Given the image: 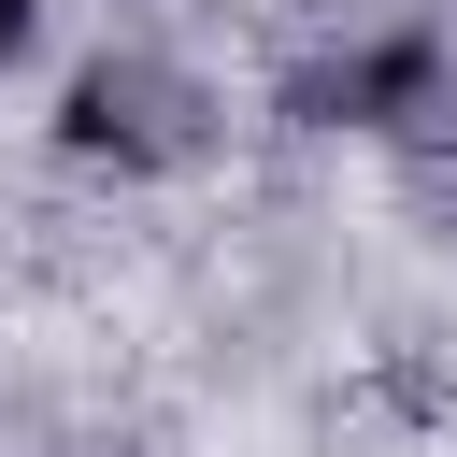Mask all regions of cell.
<instances>
[{
	"label": "cell",
	"instance_id": "1",
	"mask_svg": "<svg viewBox=\"0 0 457 457\" xmlns=\"http://www.w3.org/2000/svg\"><path fill=\"white\" fill-rule=\"evenodd\" d=\"M14 43H29V0H0V57H14Z\"/></svg>",
	"mask_w": 457,
	"mask_h": 457
}]
</instances>
